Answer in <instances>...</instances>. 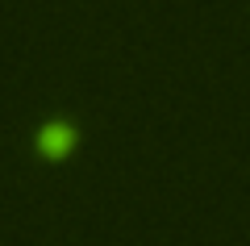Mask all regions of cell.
Here are the masks:
<instances>
[{
    "label": "cell",
    "instance_id": "6da1fadb",
    "mask_svg": "<svg viewBox=\"0 0 250 246\" xmlns=\"http://www.w3.org/2000/svg\"><path fill=\"white\" fill-rule=\"evenodd\" d=\"M75 146H80V130H75V121H67V117H50V121H42V130L34 134V155L46 158V163H67V158L75 155Z\"/></svg>",
    "mask_w": 250,
    "mask_h": 246
}]
</instances>
